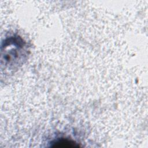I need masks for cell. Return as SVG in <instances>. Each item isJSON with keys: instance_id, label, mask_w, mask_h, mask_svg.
Returning <instances> with one entry per match:
<instances>
[{"instance_id": "obj_1", "label": "cell", "mask_w": 148, "mask_h": 148, "mask_svg": "<svg viewBox=\"0 0 148 148\" xmlns=\"http://www.w3.org/2000/svg\"><path fill=\"white\" fill-rule=\"evenodd\" d=\"M53 145L54 147H76L79 146L75 142L67 139H60L56 140Z\"/></svg>"}]
</instances>
